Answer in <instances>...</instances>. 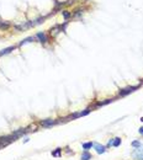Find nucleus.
I'll list each match as a JSON object with an SVG mask.
<instances>
[{
  "instance_id": "obj_19",
  "label": "nucleus",
  "mask_w": 143,
  "mask_h": 160,
  "mask_svg": "<svg viewBox=\"0 0 143 160\" xmlns=\"http://www.w3.org/2000/svg\"><path fill=\"white\" fill-rule=\"evenodd\" d=\"M138 160H143V158H141V159H138Z\"/></svg>"
},
{
  "instance_id": "obj_4",
  "label": "nucleus",
  "mask_w": 143,
  "mask_h": 160,
  "mask_svg": "<svg viewBox=\"0 0 143 160\" xmlns=\"http://www.w3.org/2000/svg\"><path fill=\"white\" fill-rule=\"evenodd\" d=\"M94 148H95L96 153H99V154H104L106 151V147L99 144V143H94Z\"/></svg>"
},
{
  "instance_id": "obj_12",
  "label": "nucleus",
  "mask_w": 143,
  "mask_h": 160,
  "mask_svg": "<svg viewBox=\"0 0 143 160\" xmlns=\"http://www.w3.org/2000/svg\"><path fill=\"white\" fill-rule=\"evenodd\" d=\"M93 147H94V143L93 142H88V143H84V144H83V149L84 150H89Z\"/></svg>"
},
{
  "instance_id": "obj_17",
  "label": "nucleus",
  "mask_w": 143,
  "mask_h": 160,
  "mask_svg": "<svg viewBox=\"0 0 143 160\" xmlns=\"http://www.w3.org/2000/svg\"><path fill=\"white\" fill-rule=\"evenodd\" d=\"M138 132H140V134H142V135H143V127H141V128H140V131H138Z\"/></svg>"
},
{
  "instance_id": "obj_7",
  "label": "nucleus",
  "mask_w": 143,
  "mask_h": 160,
  "mask_svg": "<svg viewBox=\"0 0 143 160\" xmlns=\"http://www.w3.org/2000/svg\"><path fill=\"white\" fill-rule=\"evenodd\" d=\"M36 37H37V38H40V42H42V43L47 42V36L44 35L43 32H38V33L36 35Z\"/></svg>"
},
{
  "instance_id": "obj_16",
  "label": "nucleus",
  "mask_w": 143,
  "mask_h": 160,
  "mask_svg": "<svg viewBox=\"0 0 143 160\" xmlns=\"http://www.w3.org/2000/svg\"><path fill=\"white\" fill-rule=\"evenodd\" d=\"M63 16H64L65 19H68L69 16H70V12H67V11H64V12H63Z\"/></svg>"
},
{
  "instance_id": "obj_15",
  "label": "nucleus",
  "mask_w": 143,
  "mask_h": 160,
  "mask_svg": "<svg viewBox=\"0 0 143 160\" xmlns=\"http://www.w3.org/2000/svg\"><path fill=\"white\" fill-rule=\"evenodd\" d=\"M142 145V143L140 142V141H134V142H132V147L133 148H138V147H141Z\"/></svg>"
},
{
  "instance_id": "obj_9",
  "label": "nucleus",
  "mask_w": 143,
  "mask_h": 160,
  "mask_svg": "<svg viewBox=\"0 0 143 160\" xmlns=\"http://www.w3.org/2000/svg\"><path fill=\"white\" fill-rule=\"evenodd\" d=\"M60 155H62V149H60V148H57L56 150H53L52 151V157H60Z\"/></svg>"
},
{
  "instance_id": "obj_3",
  "label": "nucleus",
  "mask_w": 143,
  "mask_h": 160,
  "mask_svg": "<svg viewBox=\"0 0 143 160\" xmlns=\"http://www.w3.org/2000/svg\"><path fill=\"white\" fill-rule=\"evenodd\" d=\"M40 125L42 127H46V128H48V127H52V126L57 125V121L56 120H46V121H41Z\"/></svg>"
},
{
  "instance_id": "obj_5",
  "label": "nucleus",
  "mask_w": 143,
  "mask_h": 160,
  "mask_svg": "<svg viewBox=\"0 0 143 160\" xmlns=\"http://www.w3.org/2000/svg\"><path fill=\"white\" fill-rule=\"evenodd\" d=\"M90 112V110H85V111H83V112H77V113H74V114H72L69 118H72V120H75V118H78V117H81V116H87V114Z\"/></svg>"
},
{
  "instance_id": "obj_1",
  "label": "nucleus",
  "mask_w": 143,
  "mask_h": 160,
  "mask_svg": "<svg viewBox=\"0 0 143 160\" xmlns=\"http://www.w3.org/2000/svg\"><path fill=\"white\" fill-rule=\"evenodd\" d=\"M131 157L134 158V159H141L143 158V145L138 147V148H134V150L131 153Z\"/></svg>"
},
{
  "instance_id": "obj_11",
  "label": "nucleus",
  "mask_w": 143,
  "mask_h": 160,
  "mask_svg": "<svg viewBox=\"0 0 143 160\" xmlns=\"http://www.w3.org/2000/svg\"><path fill=\"white\" fill-rule=\"evenodd\" d=\"M9 27H10V23H9V22L0 21V28H1V30H7Z\"/></svg>"
},
{
  "instance_id": "obj_14",
  "label": "nucleus",
  "mask_w": 143,
  "mask_h": 160,
  "mask_svg": "<svg viewBox=\"0 0 143 160\" xmlns=\"http://www.w3.org/2000/svg\"><path fill=\"white\" fill-rule=\"evenodd\" d=\"M34 39H35V37H28V38H26V39H23V41H22V42L20 43V44H21V46H22V44H25V43H28V42H32V41H34Z\"/></svg>"
},
{
  "instance_id": "obj_2",
  "label": "nucleus",
  "mask_w": 143,
  "mask_h": 160,
  "mask_svg": "<svg viewBox=\"0 0 143 160\" xmlns=\"http://www.w3.org/2000/svg\"><path fill=\"white\" fill-rule=\"evenodd\" d=\"M136 89H138V86H128V88H126V89H122V90H120V96H126V95H128L130 92L134 91Z\"/></svg>"
},
{
  "instance_id": "obj_13",
  "label": "nucleus",
  "mask_w": 143,
  "mask_h": 160,
  "mask_svg": "<svg viewBox=\"0 0 143 160\" xmlns=\"http://www.w3.org/2000/svg\"><path fill=\"white\" fill-rule=\"evenodd\" d=\"M111 101H112V100H110V98H107L106 101H100V102H97L96 106H104V105H107L109 102H111Z\"/></svg>"
},
{
  "instance_id": "obj_10",
  "label": "nucleus",
  "mask_w": 143,
  "mask_h": 160,
  "mask_svg": "<svg viewBox=\"0 0 143 160\" xmlns=\"http://www.w3.org/2000/svg\"><path fill=\"white\" fill-rule=\"evenodd\" d=\"M121 141H122V139L118 138V137H117V138H113V139H112V147H115V148L118 147V145L121 144Z\"/></svg>"
},
{
  "instance_id": "obj_8",
  "label": "nucleus",
  "mask_w": 143,
  "mask_h": 160,
  "mask_svg": "<svg viewBox=\"0 0 143 160\" xmlns=\"http://www.w3.org/2000/svg\"><path fill=\"white\" fill-rule=\"evenodd\" d=\"M14 49H15L14 46H13V47H7V48H5V49H3V51H0V57L7 54V53H10L11 51H14Z\"/></svg>"
},
{
  "instance_id": "obj_18",
  "label": "nucleus",
  "mask_w": 143,
  "mask_h": 160,
  "mask_svg": "<svg viewBox=\"0 0 143 160\" xmlns=\"http://www.w3.org/2000/svg\"><path fill=\"white\" fill-rule=\"evenodd\" d=\"M3 148H4V145L1 144V142H0V149H3Z\"/></svg>"
},
{
  "instance_id": "obj_6",
  "label": "nucleus",
  "mask_w": 143,
  "mask_h": 160,
  "mask_svg": "<svg viewBox=\"0 0 143 160\" xmlns=\"http://www.w3.org/2000/svg\"><path fill=\"white\" fill-rule=\"evenodd\" d=\"M80 159L81 160H90V159H93V155L90 153H88V150H84L83 153H81Z\"/></svg>"
}]
</instances>
